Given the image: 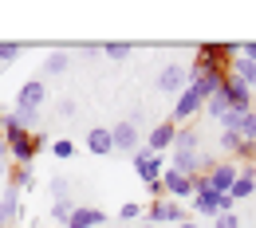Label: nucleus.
Masks as SVG:
<instances>
[{
	"label": "nucleus",
	"instance_id": "0eeeda50",
	"mask_svg": "<svg viewBox=\"0 0 256 228\" xmlns=\"http://www.w3.org/2000/svg\"><path fill=\"white\" fill-rule=\"evenodd\" d=\"M236 177H240V169H236L232 162H217L209 173H205V181H209V189H213V193H228Z\"/></svg>",
	"mask_w": 256,
	"mask_h": 228
},
{
	"label": "nucleus",
	"instance_id": "f8f14e48",
	"mask_svg": "<svg viewBox=\"0 0 256 228\" xmlns=\"http://www.w3.org/2000/svg\"><path fill=\"white\" fill-rule=\"evenodd\" d=\"M158 91H166V95H182V91H186V67H182V63H170L158 75Z\"/></svg>",
	"mask_w": 256,
	"mask_h": 228
},
{
	"label": "nucleus",
	"instance_id": "6ab92c4d",
	"mask_svg": "<svg viewBox=\"0 0 256 228\" xmlns=\"http://www.w3.org/2000/svg\"><path fill=\"white\" fill-rule=\"evenodd\" d=\"M67 67H71V59H67V51H52V55L44 59V75H64Z\"/></svg>",
	"mask_w": 256,
	"mask_h": 228
},
{
	"label": "nucleus",
	"instance_id": "a211bd4d",
	"mask_svg": "<svg viewBox=\"0 0 256 228\" xmlns=\"http://www.w3.org/2000/svg\"><path fill=\"white\" fill-rule=\"evenodd\" d=\"M174 154H197V134L193 130H178L174 134Z\"/></svg>",
	"mask_w": 256,
	"mask_h": 228
},
{
	"label": "nucleus",
	"instance_id": "f03ea898",
	"mask_svg": "<svg viewBox=\"0 0 256 228\" xmlns=\"http://www.w3.org/2000/svg\"><path fill=\"white\" fill-rule=\"evenodd\" d=\"M146 217V225H182L186 221V209H182V201H150V209L142 213Z\"/></svg>",
	"mask_w": 256,
	"mask_h": 228
},
{
	"label": "nucleus",
	"instance_id": "412c9836",
	"mask_svg": "<svg viewBox=\"0 0 256 228\" xmlns=\"http://www.w3.org/2000/svg\"><path fill=\"white\" fill-rule=\"evenodd\" d=\"M236 134H240V142H244V146H252V142H256V110H244V118H240Z\"/></svg>",
	"mask_w": 256,
	"mask_h": 228
},
{
	"label": "nucleus",
	"instance_id": "9d476101",
	"mask_svg": "<svg viewBox=\"0 0 256 228\" xmlns=\"http://www.w3.org/2000/svg\"><path fill=\"white\" fill-rule=\"evenodd\" d=\"M110 142H114V150H122V154H138V122L110 126Z\"/></svg>",
	"mask_w": 256,
	"mask_h": 228
},
{
	"label": "nucleus",
	"instance_id": "bb28decb",
	"mask_svg": "<svg viewBox=\"0 0 256 228\" xmlns=\"http://www.w3.org/2000/svg\"><path fill=\"white\" fill-rule=\"evenodd\" d=\"M52 197H56V201H67V197H71V181L56 177V181H52Z\"/></svg>",
	"mask_w": 256,
	"mask_h": 228
},
{
	"label": "nucleus",
	"instance_id": "c85d7f7f",
	"mask_svg": "<svg viewBox=\"0 0 256 228\" xmlns=\"http://www.w3.org/2000/svg\"><path fill=\"white\" fill-rule=\"evenodd\" d=\"M102 51H106L110 59H126V55H130V43H102Z\"/></svg>",
	"mask_w": 256,
	"mask_h": 228
},
{
	"label": "nucleus",
	"instance_id": "5701e85b",
	"mask_svg": "<svg viewBox=\"0 0 256 228\" xmlns=\"http://www.w3.org/2000/svg\"><path fill=\"white\" fill-rule=\"evenodd\" d=\"M52 154H56L60 162L75 158V142H71V138H56V142H52Z\"/></svg>",
	"mask_w": 256,
	"mask_h": 228
},
{
	"label": "nucleus",
	"instance_id": "39448f33",
	"mask_svg": "<svg viewBox=\"0 0 256 228\" xmlns=\"http://www.w3.org/2000/svg\"><path fill=\"white\" fill-rule=\"evenodd\" d=\"M134 173L142 177V185H154V181H162L166 165H162L158 154H150V150H138V154H134Z\"/></svg>",
	"mask_w": 256,
	"mask_h": 228
},
{
	"label": "nucleus",
	"instance_id": "b1692460",
	"mask_svg": "<svg viewBox=\"0 0 256 228\" xmlns=\"http://www.w3.org/2000/svg\"><path fill=\"white\" fill-rule=\"evenodd\" d=\"M24 55V43H0V63H12Z\"/></svg>",
	"mask_w": 256,
	"mask_h": 228
},
{
	"label": "nucleus",
	"instance_id": "ddd939ff",
	"mask_svg": "<svg viewBox=\"0 0 256 228\" xmlns=\"http://www.w3.org/2000/svg\"><path fill=\"white\" fill-rule=\"evenodd\" d=\"M174 134H178V126H174V122H158L154 130L146 134V150H150V154L170 150V146H174Z\"/></svg>",
	"mask_w": 256,
	"mask_h": 228
},
{
	"label": "nucleus",
	"instance_id": "1a4fd4ad",
	"mask_svg": "<svg viewBox=\"0 0 256 228\" xmlns=\"http://www.w3.org/2000/svg\"><path fill=\"white\" fill-rule=\"evenodd\" d=\"M110 221L102 209H95V205H75V213H71V221H67L64 228H102Z\"/></svg>",
	"mask_w": 256,
	"mask_h": 228
},
{
	"label": "nucleus",
	"instance_id": "2f4dec72",
	"mask_svg": "<svg viewBox=\"0 0 256 228\" xmlns=\"http://www.w3.org/2000/svg\"><path fill=\"white\" fill-rule=\"evenodd\" d=\"M178 228H197V225H193V221H182V225H178Z\"/></svg>",
	"mask_w": 256,
	"mask_h": 228
},
{
	"label": "nucleus",
	"instance_id": "6e6552de",
	"mask_svg": "<svg viewBox=\"0 0 256 228\" xmlns=\"http://www.w3.org/2000/svg\"><path fill=\"white\" fill-rule=\"evenodd\" d=\"M162 185H166V197H170V201H190L193 197V177L178 173V169H166V173H162Z\"/></svg>",
	"mask_w": 256,
	"mask_h": 228
},
{
	"label": "nucleus",
	"instance_id": "473e14b6",
	"mask_svg": "<svg viewBox=\"0 0 256 228\" xmlns=\"http://www.w3.org/2000/svg\"><path fill=\"white\" fill-rule=\"evenodd\" d=\"M134 228H158V225H146V221H142V225H134Z\"/></svg>",
	"mask_w": 256,
	"mask_h": 228
},
{
	"label": "nucleus",
	"instance_id": "cd10ccee",
	"mask_svg": "<svg viewBox=\"0 0 256 228\" xmlns=\"http://www.w3.org/2000/svg\"><path fill=\"white\" fill-rule=\"evenodd\" d=\"M213 228H240V217L236 213H221V217H213Z\"/></svg>",
	"mask_w": 256,
	"mask_h": 228
},
{
	"label": "nucleus",
	"instance_id": "72a5a7b5",
	"mask_svg": "<svg viewBox=\"0 0 256 228\" xmlns=\"http://www.w3.org/2000/svg\"><path fill=\"white\" fill-rule=\"evenodd\" d=\"M0 130H4V114H0Z\"/></svg>",
	"mask_w": 256,
	"mask_h": 228
},
{
	"label": "nucleus",
	"instance_id": "c756f323",
	"mask_svg": "<svg viewBox=\"0 0 256 228\" xmlns=\"http://www.w3.org/2000/svg\"><path fill=\"white\" fill-rule=\"evenodd\" d=\"M236 55H244L248 63H256V43H244V47H236Z\"/></svg>",
	"mask_w": 256,
	"mask_h": 228
},
{
	"label": "nucleus",
	"instance_id": "a878e982",
	"mask_svg": "<svg viewBox=\"0 0 256 228\" xmlns=\"http://www.w3.org/2000/svg\"><path fill=\"white\" fill-rule=\"evenodd\" d=\"M142 213H146V209H142V205H138V201H126V205H122V213H118V217H122V221H142Z\"/></svg>",
	"mask_w": 256,
	"mask_h": 228
},
{
	"label": "nucleus",
	"instance_id": "dca6fc26",
	"mask_svg": "<svg viewBox=\"0 0 256 228\" xmlns=\"http://www.w3.org/2000/svg\"><path fill=\"white\" fill-rule=\"evenodd\" d=\"M221 150H228V154H244V158L252 154V146H244L236 130H224V134H221Z\"/></svg>",
	"mask_w": 256,
	"mask_h": 228
},
{
	"label": "nucleus",
	"instance_id": "7ed1b4c3",
	"mask_svg": "<svg viewBox=\"0 0 256 228\" xmlns=\"http://www.w3.org/2000/svg\"><path fill=\"white\" fill-rule=\"evenodd\" d=\"M44 146V134H24V138H16V142H8V158L16 165H32L36 162V150Z\"/></svg>",
	"mask_w": 256,
	"mask_h": 228
},
{
	"label": "nucleus",
	"instance_id": "f3484780",
	"mask_svg": "<svg viewBox=\"0 0 256 228\" xmlns=\"http://www.w3.org/2000/svg\"><path fill=\"white\" fill-rule=\"evenodd\" d=\"M252 189H256L252 173H240V177L232 181V189H228V197H232V201H244V197H252Z\"/></svg>",
	"mask_w": 256,
	"mask_h": 228
},
{
	"label": "nucleus",
	"instance_id": "aec40b11",
	"mask_svg": "<svg viewBox=\"0 0 256 228\" xmlns=\"http://www.w3.org/2000/svg\"><path fill=\"white\" fill-rule=\"evenodd\" d=\"M12 189H36L32 165H16V169H12Z\"/></svg>",
	"mask_w": 256,
	"mask_h": 228
},
{
	"label": "nucleus",
	"instance_id": "393cba45",
	"mask_svg": "<svg viewBox=\"0 0 256 228\" xmlns=\"http://www.w3.org/2000/svg\"><path fill=\"white\" fill-rule=\"evenodd\" d=\"M205 110H209L213 118H221L224 110H228V102H224V95H221V91H217V95H213V98H209V102H205Z\"/></svg>",
	"mask_w": 256,
	"mask_h": 228
},
{
	"label": "nucleus",
	"instance_id": "7c9ffc66",
	"mask_svg": "<svg viewBox=\"0 0 256 228\" xmlns=\"http://www.w3.org/2000/svg\"><path fill=\"white\" fill-rule=\"evenodd\" d=\"M0 158H8V142L4 138H0Z\"/></svg>",
	"mask_w": 256,
	"mask_h": 228
},
{
	"label": "nucleus",
	"instance_id": "2eb2a0df",
	"mask_svg": "<svg viewBox=\"0 0 256 228\" xmlns=\"http://www.w3.org/2000/svg\"><path fill=\"white\" fill-rule=\"evenodd\" d=\"M232 79H240L248 91H256V63H248L244 55H236L232 59Z\"/></svg>",
	"mask_w": 256,
	"mask_h": 228
},
{
	"label": "nucleus",
	"instance_id": "4468645a",
	"mask_svg": "<svg viewBox=\"0 0 256 228\" xmlns=\"http://www.w3.org/2000/svg\"><path fill=\"white\" fill-rule=\"evenodd\" d=\"M87 150H91V154H98V158H110V154H114L110 130H106V126H91V130H87Z\"/></svg>",
	"mask_w": 256,
	"mask_h": 228
},
{
	"label": "nucleus",
	"instance_id": "4be33fe9",
	"mask_svg": "<svg viewBox=\"0 0 256 228\" xmlns=\"http://www.w3.org/2000/svg\"><path fill=\"white\" fill-rule=\"evenodd\" d=\"M71 213H75L71 197H67V201H56V205H52V221H56V225H67V221H71Z\"/></svg>",
	"mask_w": 256,
	"mask_h": 228
},
{
	"label": "nucleus",
	"instance_id": "423d86ee",
	"mask_svg": "<svg viewBox=\"0 0 256 228\" xmlns=\"http://www.w3.org/2000/svg\"><path fill=\"white\" fill-rule=\"evenodd\" d=\"M44 98H48L44 79H28V83L16 91V110H40V106H44Z\"/></svg>",
	"mask_w": 256,
	"mask_h": 228
},
{
	"label": "nucleus",
	"instance_id": "20e7f679",
	"mask_svg": "<svg viewBox=\"0 0 256 228\" xmlns=\"http://www.w3.org/2000/svg\"><path fill=\"white\" fill-rule=\"evenodd\" d=\"M221 95H224V102H228V110H252V91H248L240 79H232V75H224Z\"/></svg>",
	"mask_w": 256,
	"mask_h": 228
},
{
	"label": "nucleus",
	"instance_id": "f257e3e1",
	"mask_svg": "<svg viewBox=\"0 0 256 228\" xmlns=\"http://www.w3.org/2000/svg\"><path fill=\"white\" fill-rule=\"evenodd\" d=\"M190 205L201 213V217H221V213H232V197L228 193H213V189H193V197H190Z\"/></svg>",
	"mask_w": 256,
	"mask_h": 228
},
{
	"label": "nucleus",
	"instance_id": "9b49d317",
	"mask_svg": "<svg viewBox=\"0 0 256 228\" xmlns=\"http://www.w3.org/2000/svg\"><path fill=\"white\" fill-rule=\"evenodd\" d=\"M201 106H205V98H201L190 83H186V91H182V95H178V102H174V122H186V118H190V114H197Z\"/></svg>",
	"mask_w": 256,
	"mask_h": 228
}]
</instances>
